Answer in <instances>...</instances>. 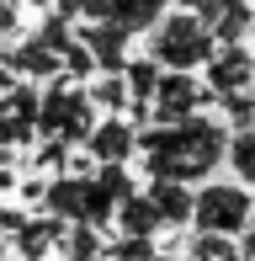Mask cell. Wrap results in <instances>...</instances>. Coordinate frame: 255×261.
<instances>
[{"label":"cell","mask_w":255,"mask_h":261,"mask_svg":"<svg viewBox=\"0 0 255 261\" xmlns=\"http://www.w3.org/2000/svg\"><path fill=\"white\" fill-rule=\"evenodd\" d=\"M128 80H133L138 96H160L154 91V64H128Z\"/></svg>","instance_id":"obj_7"},{"label":"cell","mask_w":255,"mask_h":261,"mask_svg":"<svg viewBox=\"0 0 255 261\" xmlns=\"http://www.w3.org/2000/svg\"><path fill=\"white\" fill-rule=\"evenodd\" d=\"M229 160H234L239 181H255V134H239L234 144H229Z\"/></svg>","instance_id":"obj_6"},{"label":"cell","mask_w":255,"mask_h":261,"mask_svg":"<svg viewBox=\"0 0 255 261\" xmlns=\"http://www.w3.org/2000/svg\"><path fill=\"white\" fill-rule=\"evenodd\" d=\"M128 144H133V134H128L122 123H107V128L96 134V155H101V160H122Z\"/></svg>","instance_id":"obj_5"},{"label":"cell","mask_w":255,"mask_h":261,"mask_svg":"<svg viewBox=\"0 0 255 261\" xmlns=\"http://www.w3.org/2000/svg\"><path fill=\"white\" fill-rule=\"evenodd\" d=\"M192 213H197L202 229L234 234V229H245V219H250V197H245V187H207V192H197Z\"/></svg>","instance_id":"obj_3"},{"label":"cell","mask_w":255,"mask_h":261,"mask_svg":"<svg viewBox=\"0 0 255 261\" xmlns=\"http://www.w3.org/2000/svg\"><path fill=\"white\" fill-rule=\"evenodd\" d=\"M218 134L202 123H176L149 144V165H154L165 181H186V176H202L207 165L218 160Z\"/></svg>","instance_id":"obj_1"},{"label":"cell","mask_w":255,"mask_h":261,"mask_svg":"<svg viewBox=\"0 0 255 261\" xmlns=\"http://www.w3.org/2000/svg\"><path fill=\"white\" fill-rule=\"evenodd\" d=\"M154 54L165 69H176V75H186V69H197L207 54H213V32H207V21L197 16V11H186V16H165L154 27Z\"/></svg>","instance_id":"obj_2"},{"label":"cell","mask_w":255,"mask_h":261,"mask_svg":"<svg viewBox=\"0 0 255 261\" xmlns=\"http://www.w3.org/2000/svg\"><path fill=\"white\" fill-rule=\"evenodd\" d=\"M250 54H239V48H229L224 59H218V64L213 69H207V80H213V86L218 91H239V86H245V80H250Z\"/></svg>","instance_id":"obj_4"}]
</instances>
